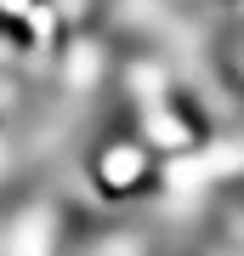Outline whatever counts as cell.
I'll list each match as a JSON object with an SVG mask.
<instances>
[{
  "mask_svg": "<svg viewBox=\"0 0 244 256\" xmlns=\"http://www.w3.org/2000/svg\"><path fill=\"white\" fill-rule=\"evenodd\" d=\"M97 171H102V182H108V188H136V182L148 176V154H142L136 142H125V148L114 142L108 154L97 160Z\"/></svg>",
  "mask_w": 244,
  "mask_h": 256,
  "instance_id": "1",
  "label": "cell"
}]
</instances>
